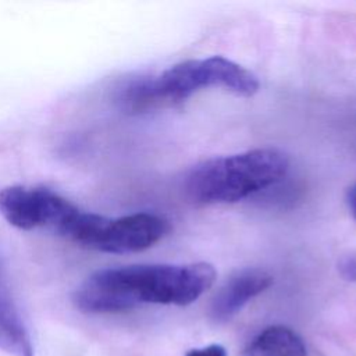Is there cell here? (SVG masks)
Segmentation results:
<instances>
[{
	"instance_id": "cell-9",
	"label": "cell",
	"mask_w": 356,
	"mask_h": 356,
	"mask_svg": "<svg viewBox=\"0 0 356 356\" xmlns=\"http://www.w3.org/2000/svg\"><path fill=\"white\" fill-rule=\"evenodd\" d=\"M185 356H227V350L224 346L218 343H213L203 348H195L185 353Z\"/></svg>"
},
{
	"instance_id": "cell-5",
	"label": "cell",
	"mask_w": 356,
	"mask_h": 356,
	"mask_svg": "<svg viewBox=\"0 0 356 356\" xmlns=\"http://www.w3.org/2000/svg\"><path fill=\"white\" fill-rule=\"evenodd\" d=\"M168 231V221L153 213L106 217L96 250L115 254L142 252L160 242Z\"/></svg>"
},
{
	"instance_id": "cell-10",
	"label": "cell",
	"mask_w": 356,
	"mask_h": 356,
	"mask_svg": "<svg viewBox=\"0 0 356 356\" xmlns=\"http://www.w3.org/2000/svg\"><path fill=\"white\" fill-rule=\"evenodd\" d=\"M341 274L350 281H356V259H346L339 264Z\"/></svg>"
},
{
	"instance_id": "cell-3",
	"label": "cell",
	"mask_w": 356,
	"mask_h": 356,
	"mask_svg": "<svg viewBox=\"0 0 356 356\" xmlns=\"http://www.w3.org/2000/svg\"><path fill=\"white\" fill-rule=\"evenodd\" d=\"M288 167L286 154L278 149L246 150L197 164L188 174L185 189L197 204L235 203L280 182Z\"/></svg>"
},
{
	"instance_id": "cell-1",
	"label": "cell",
	"mask_w": 356,
	"mask_h": 356,
	"mask_svg": "<svg viewBox=\"0 0 356 356\" xmlns=\"http://www.w3.org/2000/svg\"><path fill=\"white\" fill-rule=\"evenodd\" d=\"M216 268L189 264H132L89 275L75 291V306L92 314L118 313L142 303L186 306L214 282Z\"/></svg>"
},
{
	"instance_id": "cell-2",
	"label": "cell",
	"mask_w": 356,
	"mask_h": 356,
	"mask_svg": "<svg viewBox=\"0 0 356 356\" xmlns=\"http://www.w3.org/2000/svg\"><path fill=\"white\" fill-rule=\"evenodd\" d=\"M218 86L250 97L259 90L257 76L241 64L221 56L178 63L157 76L127 83L118 100L124 110L138 114L161 106L182 103L203 88Z\"/></svg>"
},
{
	"instance_id": "cell-12",
	"label": "cell",
	"mask_w": 356,
	"mask_h": 356,
	"mask_svg": "<svg viewBox=\"0 0 356 356\" xmlns=\"http://www.w3.org/2000/svg\"><path fill=\"white\" fill-rule=\"evenodd\" d=\"M242 356H266L264 353H261L256 346H253L252 343L245 349L243 355Z\"/></svg>"
},
{
	"instance_id": "cell-6",
	"label": "cell",
	"mask_w": 356,
	"mask_h": 356,
	"mask_svg": "<svg viewBox=\"0 0 356 356\" xmlns=\"http://www.w3.org/2000/svg\"><path fill=\"white\" fill-rule=\"evenodd\" d=\"M271 284L273 277L260 268H246L235 273L216 293L210 307L211 317L216 321L229 320Z\"/></svg>"
},
{
	"instance_id": "cell-8",
	"label": "cell",
	"mask_w": 356,
	"mask_h": 356,
	"mask_svg": "<svg viewBox=\"0 0 356 356\" xmlns=\"http://www.w3.org/2000/svg\"><path fill=\"white\" fill-rule=\"evenodd\" d=\"M266 356H306V346L302 338L291 328L284 325H271L263 330L253 341Z\"/></svg>"
},
{
	"instance_id": "cell-7",
	"label": "cell",
	"mask_w": 356,
	"mask_h": 356,
	"mask_svg": "<svg viewBox=\"0 0 356 356\" xmlns=\"http://www.w3.org/2000/svg\"><path fill=\"white\" fill-rule=\"evenodd\" d=\"M0 349L13 356H33L28 328L0 264Z\"/></svg>"
},
{
	"instance_id": "cell-11",
	"label": "cell",
	"mask_w": 356,
	"mask_h": 356,
	"mask_svg": "<svg viewBox=\"0 0 356 356\" xmlns=\"http://www.w3.org/2000/svg\"><path fill=\"white\" fill-rule=\"evenodd\" d=\"M346 202H348V206L350 209V213L356 218V184L349 188L348 195H346Z\"/></svg>"
},
{
	"instance_id": "cell-4",
	"label": "cell",
	"mask_w": 356,
	"mask_h": 356,
	"mask_svg": "<svg viewBox=\"0 0 356 356\" xmlns=\"http://www.w3.org/2000/svg\"><path fill=\"white\" fill-rule=\"evenodd\" d=\"M74 207L68 199L44 186L10 185L0 189V214L24 231L46 228L57 234Z\"/></svg>"
}]
</instances>
